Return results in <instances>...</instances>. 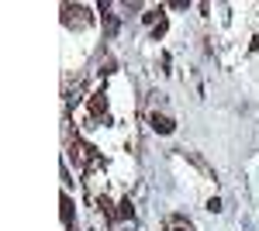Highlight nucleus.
<instances>
[{"instance_id":"obj_1","label":"nucleus","mask_w":259,"mask_h":231,"mask_svg":"<svg viewBox=\"0 0 259 231\" xmlns=\"http://www.w3.org/2000/svg\"><path fill=\"white\" fill-rule=\"evenodd\" d=\"M149 124H152V131H156V135H173V131H177L173 117H169V114H159V111L149 117Z\"/></svg>"},{"instance_id":"obj_2","label":"nucleus","mask_w":259,"mask_h":231,"mask_svg":"<svg viewBox=\"0 0 259 231\" xmlns=\"http://www.w3.org/2000/svg\"><path fill=\"white\" fill-rule=\"evenodd\" d=\"M135 217V207H132V197H124V200H118V207H114V217L111 221H132Z\"/></svg>"},{"instance_id":"obj_3","label":"nucleus","mask_w":259,"mask_h":231,"mask_svg":"<svg viewBox=\"0 0 259 231\" xmlns=\"http://www.w3.org/2000/svg\"><path fill=\"white\" fill-rule=\"evenodd\" d=\"M62 224H66V231H73V200H69V193H62Z\"/></svg>"},{"instance_id":"obj_4","label":"nucleus","mask_w":259,"mask_h":231,"mask_svg":"<svg viewBox=\"0 0 259 231\" xmlns=\"http://www.w3.org/2000/svg\"><path fill=\"white\" fill-rule=\"evenodd\" d=\"M207 211H214V214L221 211V200H218V197H211V200H207Z\"/></svg>"}]
</instances>
